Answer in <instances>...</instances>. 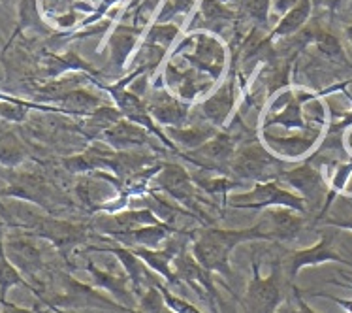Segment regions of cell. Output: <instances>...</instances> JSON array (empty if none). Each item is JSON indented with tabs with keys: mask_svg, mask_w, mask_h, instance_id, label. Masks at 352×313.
I'll return each mask as SVG.
<instances>
[{
	"mask_svg": "<svg viewBox=\"0 0 352 313\" xmlns=\"http://www.w3.org/2000/svg\"><path fill=\"white\" fill-rule=\"evenodd\" d=\"M272 240L264 221L247 228H217L209 226L192 238V255L200 266L211 272L221 274L226 279H234V272L230 266V253L245 241Z\"/></svg>",
	"mask_w": 352,
	"mask_h": 313,
	"instance_id": "cell-1",
	"label": "cell"
},
{
	"mask_svg": "<svg viewBox=\"0 0 352 313\" xmlns=\"http://www.w3.org/2000/svg\"><path fill=\"white\" fill-rule=\"evenodd\" d=\"M252 277L247 285L245 299L241 300L243 313H277L280 302L285 299V285H288L283 277L279 262H274V270L267 277L260 272V262L256 255H252L251 261Z\"/></svg>",
	"mask_w": 352,
	"mask_h": 313,
	"instance_id": "cell-2",
	"label": "cell"
},
{
	"mask_svg": "<svg viewBox=\"0 0 352 313\" xmlns=\"http://www.w3.org/2000/svg\"><path fill=\"white\" fill-rule=\"evenodd\" d=\"M228 204L236 210H267V208H290L307 215V204L298 193H292L283 187V182L272 180V182L254 183V187L249 193L232 195Z\"/></svg>",
	"mask_w": 352,
	"mask_h": 313,
	"instance_id": "cell-3",
	"label": "cell"
},
{
	"mask_svg": "<svg viewBox=\"0 0 352 313\" xmlns=\"http://www.w3.org/2000/svg\"><path fill=\"white\" fill-rule=\"evenodd\" d=\"M279 268L283 272V277L290 287L294 285L296 277L307 266H318L324 262H339V264H351L345 257L341 255L336 248V233H322L320 240L315 246L305 249H294L287 251L280 257Z\"/></svg>",
	"mask_w": 352,
	"mask_h": 313,
	"instance_id": "cell-4",
	"label": "cell"
},
{
	"mask_svg": "<svg viewBox=\"0 0 352 313\" xmlns=\"http://www.w3.org/2000/svg\"><path fill=\"white\" fill-rule=\"evenodd\" d=\"M232 170L241 180H252L256 183L272 182V180H279L283 174V162L254 142L243 146L234 155Z\"/></svg>",
	"mask_w": 352,
	"mask_h": 313,
	"instance_id": "cell-5",
	"label": "cell"
},
{
	"mask_svg": "<svg viewBox=\"0 0 352 313\" xmlns=\"http://www.w3.org/2000/svg\"><path fill=\"white\" fill-rule=\"evenodd\" d=\"M23 228L30 230V236H40V238L51 241L65 257L87 240V226L60 221V219L45 217V215L32 217L30 223H27Z\"/></svg>",
	"mask_w": 352,
	"mask_h": 313,
	"instance_id": "cell-6",
	"label": "cell"
},
{
	"mask_svg": "<svg viewBox=\"0 0 352 313\" xmlns=\"http://www.w3.org/2000/svg\"><path fill=\"white\" fill-rule=\"evenodd\" d=\"M279 182L294 187L298 191V195L305 200L307 210L318 211V213L322 211L330 187H328V183L324 180L322 172L316 166H313L311 160H305L300 166L292 168L288 172H283Z\"/></svg>",
	"mask_w": 352,
	"mask_h": 313,
	"instance_id": "cell-7",
	"label": "cell"
},
{
	"mask_svg": "<svg viewBox=\"0 0 352 313\" xmlns=\"http://www.w3.org/2000/svg\"><path fill=\"white\" fill-rule=\"evenodd\" d=\"M89 251H104L113 255L117 261L121 262V268L126 272V276L130 279V287L132 292L136 294V299L140 300L144 296V292L155 285L158 276L155 272H149V266L145 264L140 257L126 246H102V248H89Z\"/></svg>",
	"mask_w": 352,
	"mask_h": 313,
	"instance_id": "cell-8",
	"label": "cell"
},
{
	"mask_svg": "<svg viewBox=\"0 0 352 313\" xmlns=\"http://www.w3.org/2000/svg\"><path fill=\"white\" fill-rule=\"evenodd\" d=\"M85 270L91 274V277H93L94 287L108 291L113 299H117V302H119L121 306L129 307V310H136L138 299L136 294L132 292L130 279L124 270L119 272V274H116L113 270H102L98 268V266H94L93 261H87Z\"/></svg>",
	"mask_w": 352,
	"mask_h": 313,
	"instance_id": "cell-9",
	"label": "cell"
},
{
	"mask_svg": "<svg viewBox=\"0 0 352 313\" xmlns=\"http://www.w3.org/2000/svg\"><path fill=\"white\" fill-rule=\"evenodd\" d=\"M264 225L275 241H292L305 228V215L290 208H267Z\"/></svg>",
	"mask_w": 352,
	"mask_h": 313,
	"instance_id": "cell-10",
	"label": "cell"
},
{
	"mask_svg": "<svg viewBox=\"0 0 352 313\" xmlns=\"http://www.w3.org/2000/svg\"><path fill=\"white\" fill-rule=\"evenodd\" d=\"M158 185L179 204L188 206L190 211V204L195 202V185L185 168H181L179 164H164L160 168Z\"/></svg>",
	"mask_w": 352,
	"mask_h": 313,
	"instance_id": "cell-11",
	"label": "cell"
},
{
	"mask_svg": "<svg viewBox=\"0 0 352 313\" xmlns=\"http://www.w3.org/2000/svg\"><path fill=\"white\" fill-rule=\"evenodd\" d=\"M4 246H6L10 261L21 270V274L34 276L42 270V251L36 248V244H32L27 238H12V240L4 241Z\"/></svg>",
	"mask_w": 352,
	"mask_h": 313,
	"instance_id": "cell-12",
	"label": "cell"
},
{
	"mask_svg": "<svg viewBox=\"0 0 352 313\" xmlns=\"http://www.w3.org/2000/svg\"><path fill=\"white\" fill-rule=\"evenodd\" d=\"M234 102H236V87H234V81L230 80L226 81L215 95H211L201 104V109H204V116L209 123H213L215 127H223L224 121L232 114Z\"/></svg>",
	"mask_w": 352,
	"mask_h": 313,
	"instance_id": "cell-13",
	"label": "cell"
},
{
	"mask_svg": "<svg viewBox=\"0 0 352 313\" xmlns=\"http://www.w3.org/2000/svg\"><path fill=\"white\" fill-rule=\"evenodd\" d=\"M14 287H25V289H29L30 292H34L40 302L43 304V296L42 292H38L36 287H32V285L23 277L21 270L15 266L14 262L10 261V257L6 253V246H4V240L0 238V304L2 302H6V296L10 289H14Z\"/></svg>",
	"mask_w": 352,
	"mask_h": 313,
	"instance_id": "cell-14",
	"label": "cell"
},
{
	"mask_svg": "<svg viewBox=\"0 0 352 313\" xmlns=\"http://www.w3.org/2000/svg\"><path fill=\"white\" fill-rule=\"evenodd\" d=\"M102 140H106L109 146L117 147V149H126L130 146H144L149 144V136L142 127L130 121H119L111 129L100 134Z\"/></svg>",
	"mask_w": 352,
	"mask_h": 313,
	"instance_id": "cell-15",
	"label": "cell"
},
{
	"mask_svg": "<svg viewBox=\"0 0 352 313\" xmlns=\"http://www.w3.org/2000/svg\"><path fill=\"white\" fill-rule=\"evenodd\" d=\"M142 34V27H136V25H124V23H119L113 30V34L109 38V47H111V61L113 65H117L119 68L126 65V61L130 57V52L136 47L138 36Z\"/></svg>",
	"mask_w": 352,
	"mask_h": 313,
	"instance_id": "cell-16",
	"label": "cell"
},
{
	"mask_svg": "<svg viewBox=\"0 0 352 313\" xmlns=\"http://www.w3.org/2000/svg\"><path fill=\"white\" fill-rule=\"evenodd\" d=\"M311 12H313V0H300L292 10H288L287 14L283 15L279 25L272 30L270 40L290 36V34H294L298 30H302L305 27V23L309 21Z\"/></svg>",
	"mask_w": 352,
	"mask_h": 313,
	"instance_id": "cell-17",
	"label": "cell"
},
{
	"mask_svg": "<svg viewBox=\"0 0 352 313\" xmlns=\"http://www.w3.org/2000/svg\"><path fill=\"white\" fill-rule=\"evenodd\" d=\"M149 116L162 125H172V127H183L187 121V106L177 102L172 96L164 95L162 98H157L155 102L149 106Z\"/></svg>",
	"mask_w": 352,
	"mask_h": 313,
	"instance_id": "cell-18",
	"label": "cell"
},
{
	"mask_svg": "<svg viewBox=\"0 0 352 313\" xmlns=\"http://www.w3.org/2000/svg\"><path fill=\"white\" fill-rule=\"evenodd\" d=\"M190 157H200L208 160H228L236 155V140L230 134H215L213 138L208 140L204 146L192 149ZM188 157V159H190Z\"/></svg>",
	"mask_w": 352,
	"mask_h": 313,
	"instance_id": "cell-19",
	"label": "cell"
},
{
	"mask_svg": "<svg viewBox=\"0 0 352 313\" xmlns=\"http://www.w3.org/2000/svg\"><path fill=\"white\" fill-rule=\"evenodd\" d=\"M57 100L63 104V111H66V114H81V116H91L94 109H98L102 106L100 98H96L87 91H81V89H76V91L57 96Z\"/></svg>",
	"mask_w": 352,
	"mask_h": 313,
	"instance_id": "cell-20",
	"label": "cell"
},
{
	"mask_svg": "<svg viewBox=\"0 0 352 313\" xmlns=\"http://www.w3.org/2000/svg\"><path fill=\"white\" fill-rule=\"evenodd\" d=\"M168 132L179 144H183L185 147H190V149L204 146L208 140H211L217 134L215 129H211V127H190V129H183V127H175L173 129V127H168Z\"/></svg>",
	"mask_w": 352,
	"mask_h": 313,
	"instance_id": "cell-21",
	"label": "cell"
},
{
	"mask_svg": "<svg viewBox=\"0 0 352 313\" xmlns=\"http://www.w3.org/2000/svg\"><path fill=\"white\" fill-rule=\"evenodd\" d=\"M307 40L313 42L320 50V53H324L331 61H343V63H346L343 45H341V42L331 32H326L322 29H313L307 34Z\"/></svg>",
	"mask_w": 352,
	"mask_h": 313,
	"instance_id": "cell-22",
	"label": "cell"
},
{
	"mask_svg": "<svg viewBox=\"0 0 352 313\" xmlns=\"http://www.w3.org/2000/svg\"><path fill=\"white\" fill-rule=\"evenodd\" d=\"M25 159V147L14 132L0 134V164L8 168L17 166Z\"/></svg>",
	"mask_w": 352,
	"mask_h": 313,
	"instance_id": "cell-23",
	"label": "cell"
},
{
	"mask_svg": "<svg viewBox=\"0 0 352 313\" xmlns=\"http://www.w3.org/2000/svg\"><path fill=\"white\" fill-rule=\"evenodd\" d=\"M179 34V27L172 23H155L145 34V47H168Z\"/></svg>",
	"mask_w": 352,
	"mask_h": 313,
	"instance_id": "cell-24",
	"label": "cell"
},
{
	"mask_svg": "<svg viewBox=\"0 0 352 313\" xmlns=\"http://www.w3.org/2000/svg\"><path fill=\"white\" fill-rule=\"evenodd\" d=\"M38 0H21L19 4V23L23 29L47 30L38 14Z\"/></svg>",
	"mask_w": 352,
	"mask_h": 313,
	"instance_id": "cell-25",
	"label": "cell"
},
{
	"mask_svg": "<svg viewBox=\"0 0 352 313\" xmlns=\"http://www.w3.org/2000/svg\"><path fill=\"white\" fill-rule=\"evenodd\" d=\"M155 287H157L160 294H162V299L166 300V304L172 307L175 313H204L200 307H196L195 304H190L188 300L181 299L177 294H173L164 283H160V277H158L157 281H155Z\"/></svg>",
	"mask_w": 352,
	"mask_h": 313,
	"instance_id": "cell-26",
	"label": "cell"
},
{
	"mask_svg": "<svg viewBox=\"0 0 352 313\" xmlns=\"http://www.w3.org/2000/svg\"><path fill=\"white\" fill-rule=\"evenodd\" d=\"M201 15L206 21H228L234 12L224 6L221 0H201Z\"/></svg>",
	"mask_w": 352,
	"mask_h": 313,
	"instance_id": "cell-27",
	"label": "cell"
},
{
	"mask_svg": "<svg viewBox=\"0 0 352 313\" xmlns=\"http://www.w3.org/2000/svg\"><path fill=\"white\" fill-rule=\"evenodd\" d=\"M195 2L196 0H164L162 10L157 15V23H170L175 15L187 14Z\"/></svg>",
	"mask_w": 352,
	"mask_h": 313,
	"instance_id": "cell-28",
	"label": "cell"
},
{
	"mask_svg": "<svg viewBox=\"0 0 352 313\" xmlns=\"http://www.w3.org/2000/svg\"><path fill=\"white\" fill-rule=\"evenodd\" d=\"M272 6V0H243L245 12L249 14L252 21L258 27H264L267 23V10Z\"/></svg>",
	"mask_w": 352,
	"mask_h": 313,
	"instance_id": "cell-29",
	"label": "cell"
},
{
	"mask_svg": "<svg viewBox=\"0 0 352 313\" xmlns=\"http://www.w3.org/2000/svg\"><path fill=\"white\" fill-rule=\"evenodd\" d=\"M351 213L349 215H330V217H324L322 223L326 226H333L339 230H351L352 233V204H349Z\"/></svg>",
	"mask_w": 352,
	"mask_h": 313,
	"instance_id": "cell-30",
	"label": "cell"
},
{
	"mask_svg": "<svg viewBox=\"0 0 352 313\" xmlns=\"http://www.w3.org/2000/svg\"><path fill=\"white\" fill-rule=\"evenodd\" d=\"M346 0H313V8H318V10H326L330 14H336L338 10L343 8Z\"/></svg>",
	"mask_w": 352,
	"mask_h": 313,
	"instance_id": "cell-31",
	"label": "cell"
},
{
	"mask_svg": "<svg viewBox=\"0 0 352 313\" xmlns=\"http://www.w3.org/2000/svg\"><path fill=\"white\" fill-rule=\"evenodd\" d=\"M298 2H300V0H272V6H274L275 12H279V14L285 15L288 10H292Z\"/></svg>",
	"mask_w": 352,
	"mask_h": 313,
	"instance_id": "cell-32",
	"label": "cell"
},
{
	"mask_svg": "<svg viewBox=\"0 0 352 313\" xmlns=\"http://www.w3.org/2000/svg\"><path fill=\"white\" fill-rule=\"evenodd\" d=\"M0 100H4V102H14V104H29V102H25V100H21V98H15V96L6 95V93H2V91H0Z\"/></svg>",
	"mask_w": 352,
	"mask_h": 313,
	"instance_id": "cell-33",
	"label": "cell"
},
{
	"mask_svg": "<svg viewBox=\"0 0 352 313\" xmlns=\"http://www.w3.org/2000/svg\"><path fill=\"white\" fill-rule=\"evenodd\" d=\"M345 34H346V40H349V44H351V47H352V23H349V25H346Z\"/></svg>",
	"mask_w": 352,
	"mask_h": 313,
	"instance_id": "cell-34",
	"label": "cell"
},
{
	"mask_svg": "<svg viewBox=\"0 0 352 313\" xmlns=\"http://www.w3.org/2000/svg\"><path fill=\"white\" fill-rule=\"evenodd\" d=\"M42 313H65V310H60V307H47V312H42Z\"/></svg>",
	"mask_w": 352,
	"mask_h": 313,
	"instance_id": "cell-35",
	"label": "cell"
},
{
	"mask_svg": "<svg viewBox=\"0 0 352 313\" xmlns=\"http://www.w3.org/2000/svg\"><path fill=\"white\" fill-rule=\"evenodd\" d=\"M60 310H63V307H60ZM65 313H68V312H65Z\"/></svg>",
	"mask_w": 352,
	"mask_h": 313,
	"instance_id": "cell-36",
	"label": "cell"
},
{
	"mask_svg": "<svg viewBox=\"0 0 352 313\" xmlns=\"http://www.w3.org/2000/svg\"><path fill=\"white\" fill-rule=\"evenodd\" d=\"M0 225H2V223H0Z\"/></svg>",
	"mask_w": 352,
	"mask_h": 313,
	"instance_id": "cell-37",
	"label": "cell"
}]
</instances>
